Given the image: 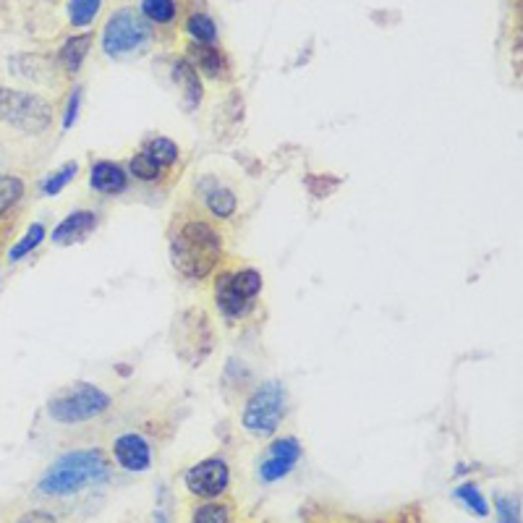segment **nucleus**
Here are the masks:
<instances>
[{
  "instance_id": "obj_20",
  "label": "nucleus",
  "mask_w": 523,
  "mask_h": 523,
  "mask_svg": "<svg viewBox=\"0 0 523 523\" xmlns=\"http://www.w3.org/2000/svg\"><path fill=\"white\" fill-rule=\"evenodd\" d=\"M453 497H456V500H461V503L466 505L471 513H474V516H479V518L490 516V503L484 500V495L479 492V487H476V484H471V482L461 484V487L453 492Z\"/></svg>"
},
{
  "instance_id": "obj_32",
  "label": "nucleus",
  "mask_w": 523,
  "mask_h": 523,
  "mask_svg": "<svg viewBox=\"0 0 523 523\" xmlns=\"http://www.w3.org/2000/svg\"><path fill=\"white\" fill-rule=\"evenodd\" d=\"M53 3H55V0H53Z\"/></svg>"
},
{
  "instance_id": "obj_13",
  "label": "nucleus",
  "mask_w": 523,
  "mask_h": 523,
  "mask_svg": "<svg viewBox=\"0 0 523 523\" xmlns=\"http://www.w3.org/2000/svg\"><path fill=\"white\" fill-rule=\"evenodd\" d=\"M204 204L210 207V212L215 218H231L238 207V199L228 186H223L220 181H207V186L202 189Z\"/></svg>"
},
{
  "instance_id": "obj_24",
  "label": "nucleus",
  "mask_w": 523,
  "mask_h": 523,
  "mask_svg": "<svg viewBox=\"0 0 523 523\" xmlns=\"http://www.w3.org/2000/svg\"><path fill=\"white\" fill-rule=\"evenodd\" d=\"M76 173H79V165L76 163L61 165V168L55 170V173H50V176L42 181V194H45V197H55L63 186L71 184V178H74Z\"/></svg>"
},
{
  "instance_id": "obj_14",
  "label": "nucleus",
  "mask_w": 523,
  "mask_h": 523,
  "mask_svg": "<svg viewBox=\"0 0 523 523\" xmlns=\"http://www.w3.org/2000/svg\"><path fill=\"white\" fill-rule=\"evenodd\" d=\"M173 79L184 92V105L189 110H194L202 102V82H199L197 68L191 66L189 61H181L173 66Z\"/></svg>"
},
{
  "instance_id": "obj_5",
  "label": "nucleus",
  "mask_w": 523,
  "mask_h": 523,
  "mask_svg": "<svg viewBox=\"0 0 523 523\" xmlns=\"http://www.w3.org/2000/svg\"><path fill=\"white\" fill-rule=\"evenodd\" d=\"M152 40L150 24L142 14H136L134 8H121L110 16L105 29H102V50L110 58H121V55L142 53Z\"/></svg>"
},
{
  "instance_id": "obj_17",
  "label": "nucleus",
  "mask_w": 523,
  "mask_h": 523,
  "mask_svg": "<svg viewBox=\"0 0 523 523\" xmlns=\"http://www.w3.org/2000/svg\"><path fill=\"white\" fill-rule=\"evenodd\" d=\"M197 66L202 74L218 79V76L228 74V63H225V55L220 50L210 48V45H199L197 48Z\"/></svg>"
},
{
  "instance_id": "obj_1",
  "label": "nucleus",
  "mask_w": 523,
  "mask_h": 523,
  "mask_svg": "<svg viewBox=\"0 0 523 523\" xmlns=\"http://www.w3.org/2000/svg\"><path fill=\"white\" fill-rule=\"evenodd\" d=\"M108 479L110 463L102 450H71L45 471V476L40 479V492L50 497H68L87 490V487H97Z\"/></svg>"
},
{
  "instance_id": "obj_29",
  "label": "nucleus",
  "mask_w": 523,
  "mask_h": 523,
  "mask_svg": "<svg viewBox=\"0 0 523 523\" xmlns=\"http://www.w3.org/2000/svg\"><path fill=\"white\" fill-rule=\"evenodd\" d=\"M79 102H82V89L76 87L74 95H71V100H68V110H66V118H63V129H71L76 121V113H79Z\"/></svg>"
},
{
  "instance_id": "obj_7",
  "label": "nucleus",
  "mask_w": 523,
  "mask_h": 523,
  "mask_svg": "<svg viewBox=\"0 0 523 523\" xmlns=\"http://www.w3.org/2000/svg\"><path fill=\"white\" fill-rule=\"evenodd\" d=\"M186 490L194 497H204V500H215L223 495L231 484V471L223 458H207V461L191 466L184 474Z\"/></svg>"
},
{
  "instance_id": "obj_16",
  "label": "nucleus",
  "mask_w": 523,
  "mask_h": 523,
  "mask_svg": "<svg viewBox=\"0 0 523 523\" xmlns=\"http://www.w3.org/2000/svg\"><path fill=\"white\" fill-rule=\"evenodd\" d=\"M142 152L150 157V160H155L160 168H168V165H173L178 160V147L170 142V139H165V136H155L150 142H144Z\"/></svg>"
},
{
  "instance_id": "obj_23",
  "label": "nucleus",
  "mask_w": 523,
  "mask_h": 523,
  "mask_svg": "<svg viewBox=\"0 0 523 523\" xmlns=\"http://www.w3.org/2000/svg\"><path fill=\"white\" fill-rule=\"evenodd\" d=\"M42 238H45V228H42L40 223H34L32 228L21 236V241H16L14 249L8 252V259H11V262H19V259H24L27 254H32L34 249L42 244Z\"/></svg>"
},
{
  "instance_id": "obj_28",
  "label": "nucleus",
  "mask_w": 523,
  "mask_h": 523,
  "mask_svg": "<svg viewBox=\"0 0 523 523\" xmlns=\"http://www.w3.org/2000/svg\"><path fill=\"white\" fill-rule=\"evenodd\" d=\"M495 516L497 523H521V503H518V497H497Z\"/></svg>"
},
{
  "instance_id": "obj_25",
  "label": "nucleus",
  "mask_w": 523,
  "mask_h": 523,
  "mask_svg": "<svg viewBox=\"0 0 523 523\" xmlns=\"http://www.w3.org/2000/svg\"><path fill=\"white\" fill-rule=\"evenodd\" d=\"M191 523H231V505L204 503L194 510Z\"/></svg>"
},
{
  "instance_id": "obj_2",
  "label": "nucleus",
  "mask_w": 523,
  "mask_h": 523,
  "mask_svg": "<svg viewBox=\"0 0 523 523\" xmlns=\"http://www.w3.org/2000/svg\"><path fill=\"white\" fill-rule=\"evenodd\" d=\"M170 254H173V265L181 275L191 280L207 278L220 262L223 238L212 225L202 223V220H189L173 238Z\"/></svg>"
},
{
  "instance_id": "obj_8",
  "label": "nucleus",
  "mask_w": 523,
  "mask_h": 523,
  "mask_svg": "<svg viewBox=\"0 0 523 523\" xmlns=\"http://www.w3.org/2000/svg\"><path fill=\"white\" fill-rule=\"evenodd\" d=\"M299 461H301V445L296 437H283V440H275L270 448H267L262 463H259V479L267 484L278 482V479H283V476L291 474Z\"/></svg>"
},
{
  "instance_id": "obj_19",
  "label": "nucleus",
  "mask_w": 523,
  "mask_h": 523,
  "mask_svg": "<svg viewBox=\"0 0 523 523\" xmlns=\"http://www.w3.org/2000/svg\"><path fill=\"white\" fill-rule=\"evenodd\" d=\"M24 197V181L11 173H0V218Z\"/></svg>"
},
{
  "instance_id": "obj_18",
  "label": "nucleus",
  "mask_w": 523,
  "mask_h": 523,
  "mask_svg": "<svg viewBox=\"0 0 523 523\" xmlns=\"http://www.w3.org/2000/svg\"><path fill=\"white\" fill-rule=\"evenodd\" d=\"M186 32L191 34V40L197 42V45H212V42L218 40V27H215V21L204 14L189 16V21H186Z\"/></svg>"
},
{
  "instance_id": "obj_6",
  "label": "nucleus",
  "mask_w": 523,
  "mask_h": 523,
  "mask_svg": "<svg viewBox=\"0 0 523 523\" xmlns=\"http://www.w3.org/2000/svg\"><path fill=\"white\" fill-rule=\"evenodd\" d=\"M286 414V390L280 382H265L246 401L241 422L254 437H272Z\"/></svg>"
},
{
  "instance_id": "obj_15",
  "label": "nucleus",
  "mask_w": 523,
  "mask_h": 523,
  "mask_svg": "<svg viewBox=\"0 0 523 523\" xmlns=\"http://www.w3.org/2000/svg\"><path fill=\"white\" fill-rule=\"evenodd\" d=\"M89 45H92V37H89V34H82V37H71V40L63 45L61 63L68 74H76V71H79V66H82L84 58H87V53H89Z\"/></svg>"
},
{
  "instance_id": "obj_21",
  "label": "nucleus",
  "mask_w": 523,
  "mask_h": 523,
  "mask_svg": "<svg viewBox=\"0 0 523 523\" xmlns=\"http://www.w3.org/2000/svg\"><path fill=\"white\" fill-rule=\"evenodd\" d=\"M176 14V0H142V16L155 24H170Z\"/></svg>"
},
{
  "instance_id": "obj_3",
  "label": "nucleus",
  "mask_w": 523,
  "mask_h": 523,
  "mask_svg": "<svg viewBox=\"0 0 523 523\" xmlns=\"http://www.w3.org/2000/svg\"><path fill=\"white\" fill-rule=\"evenodd\" d=\"M0 121L21 134H42L53 123V105L32 92L0 87Z\"/></svg>"
},
{
  "instance_id": "obj_10",
  "label": "nucleus",
  "mask_w": 523,
  "mask_h": 523,
  "mask_svg": "<svg viewBox=\"0 0 523 523\" xmlns=\"http://www.w3.org/2000/svg\"><path fill=\"white\" fill-rule=\"evenodd\" d=\"M97 228L95 212L79 210L71 212L66 220H61V225L53 231V244L55 246H71V244H82L87 241Z\"/></svg>"
},
{
  "instance_id": "obj_22",
  "label": "nucleus",
  "mask_w": 523,
  "mask_h": 523,
  "mask_svg": "<svg viewBox=\"0 0 523 523\" xmlns=\"http://www.w3.org/2000/svg\"><path fill=\"white\" fill-rule=\"evenodd\" d=\"M102 0H71L68 3V19L74 27H89L100 11Z\"/></svg>"
},
{
  "instance_id": "obj_31",
  "label": "nucleus",
  "mask_w": 523,
  "mask_h": 523,
  "mask_svg": "<svg viewBox=\"0 0 523 523\" xmlns=\"http://www.w3.org/2000/svg\"><path fill=\"white\" fill-rule=\"evenodd\" d=\"M155 523H168V521H165L163 510H157V513H155Z\"/></svg>"
},
{
  "instance_id": "obj_26",
  "label": "nucleus",
  "mask_w": 523,
  "mask_h": 523,
  "mask_svg": "<svg viewBox=\"0 0 523 523\" xmlns=\"http://www.w3.org/2000/svg\"><path fill=\"white\" fill-rule=\"evenodd\" d=\"M129 170H131V176L139 178V181H157V178L163 176V168L155 163V160H150V157L144 155V152H139V155H134L129 160Z\"/></svg>"
},
{
  "instance_id": "obj_9",
  "label": "nucleus",
  "mask_w": 523,
  "mask_h": 523,
  "mask_svg": "<svg viewBox=\"0 0 523 523\" xmlns=\"http://www.w3.org/2000/svg\"><path fill=\"white\" fill-rule=\"evenodd\" d=\"M113 458L129 474H144L152 466V448L142 435H121L113 442Z\"/></svg>"
},
{
  "instance_id": "obj_12",
  "label": "nucleus",
  "mask_w": 523,
  "mask_h": 523,
  "mask_svg": "<svg viewBox=\"0 0 523 523\" xmlns=\"http://www.w3.org/2000/svg\"><path fill=\"white\" fill-rule=\"evenodd\" d=\"M89 186L100 194H121L126 189V170L110 160H100L89 170Z\"/></svg>"
},
{
  "instance_id": "obj_11",
  "label": "nucleus",
  "mask_w": 523,
  "mask_h": 523,
  "mask_svg": "<svg viewBox=\"0 0 523 523\" xmlns=\"http://www.w3.org/2000/svg\"><path fill=\"white\" fill-rule=\"evenodd\" d=\"M215 301H218V306L228 314V317H244V314L254 306L252 299H246L244 293L238 291L236 283H233L231 272H225V275H220L218 278V286H215Z\"/></svg>"
},
{
  "instance_id": "obj_30",
  "label": "nucleus",
  "mask_w": 523,
  "mask_h": 523,
  "mask_svg": "<svg viewBox=\"0 0 523 523\" xmlns=\"http://www.w3.org/2000/svg\"><path fill=\"white\" fill-rule=\"evenodd\" d=\"M16 523H58V521H55V516L53 513H48V510H29V513H24Z\"/></svg>"
},
{
  "instance_id": "obj_4",
  "label": "nucleus",
  "mask_w": 523,
  "mask_h": 523,
  "mask_svg": "<svg viewBox=\"0 0 523 523\" xmlns=\"http://www.w3.org/2000/svg\"><path fill=\"white\" fill-rule=\"evenodd\" d=\"M110 406V395L102 393L100 388L89 385V382H74L63 388L48 403V414L58 424H82L105 414Z\"/></svg>"
},
{
  "instance_id": "obj_27",
  "label": "nucleus",
  "mask_w": 523,
  "mask_h": 523,
  "mask_svg": "<svg viewBox=\"0 0 523 523\" xmlns=\"http://www.w3.org/2000/svg\"><path fill=\"white\" fill-rule=\"evenodd\" d=\"M233 283L241 293H244L246 299H257L259 291H262V275L257 270H241V272H231Z\"/></svg>"
}]
</instances>
